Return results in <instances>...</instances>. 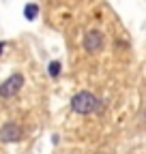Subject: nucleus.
Listing matches in <instances>:
<instances>
[{
  "instance_id": "obj_1",
  "label": "nucleus",
  "mask_w": 146,
  "mask_h": 154,
  "mask_svg": "<svg viewBox=\"0 0 146 154\" xmlns=\"http://www.w3.org/2000/svg\"><path fill=\"white\" fill-rule=\"evenodd\" d=\"M71 109L80 113V116H88V113H93V111H99L101 109V103L95 94H90V92H78L75 96L71 99Z\"/></svg>"
},
{
  "instance_id": "obj_2",
  "label": "nucleus",
  "mask_w": 146,
  "mask_h": 154,
  "mask_svg": "<svg viewBox=\"0 0 146 154\" xmlns=\"http://www.w3.org/2000/svg\"><path fill=\"white\" fill-rule=\"evenodd\" d=\"M22 86H24V75L13 73L11 77H7L2 82V86H0V99H13V96L22 90Z\"/></svg>"
},
{
  "instance_id": "obj_3",
  "label": "nucleus",
  "mask_w": 146,
  "mask_h": 154,
  "mask_svg": "<svg viewBox=\"0 0 146 154\" xmlns=\"http://www.w3.org/2000/svg\"><path fill=\"white\" fill-rule=\"evenodd\" d=\"M82 45H84V49H86L88 54L101 51V49H103V32H99V30H88V32L84 34V38H82Z\"/></svg>"
},
{
  "instance_id": "obj_4",
  "label": "nucleus",
  "mask_w": 146,
  "mask_h": 154,
  "mask_svg": "<svg viewBox=\"0 0 146 154\" xmlns=\"http://www.w3.org/2000/svg\"><path fill=\"white\" fill-rule=\"evenodd\" d=\"M22 137H24L22 126L15 124V122H7L2 128H0V141L2 143H17Z\"/></svg>"
},
{
  "instance_id": "obj_5",
  "label": "nucleus",
  "mask_w": 146,
  "mask_h": 154,
  "mask_svg": "<svg viewBox=\"0 0 146 154\" xmlns=\"http://www.w3.org/2000/svg\"><path fill=\"white\" fill-rule=\"evenodd\" d=\"M36 15H39V5L30 2V5H26V7H24V17L28 19V22H34Z\"/></svg>"
},
{
  "instance_id": "obj_6",
  "label": "nucleus",
  "mask_w": 146,
  "mask_h": 154,
  "mask_svg": "<svg viewBox=\"0 0 146 154\" xmlns=\"http://www.w3.org/2000/svg\"><path fill=\"white\" fill-rule=\"evenodd\" d=\"M60 62L58 60H54V62H49V66H47V71H49V77H52V79H56V77L60 75Z\"/></svg>"
},
{
  "instance_id": "obj_7",
  "label": "nucleus",
  "mask_w": 146,
  "mask_h": 154,
  "mask_svg": "<svg viewBox=\"0 0 146 154\" xmlns=\"http://www.w3.org/2000/svg\"><path fill=\"white\" fill-rule=\"evenodd\" d=\"M5 47H7V43H5V41H0V54H2V49H5Z\"/></svg>"
}]
</instances>
